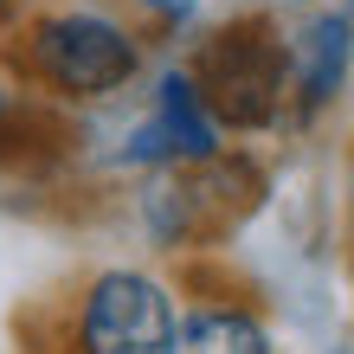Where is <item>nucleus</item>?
<instances>
[{
  "instance_id": "obj_1",
  "label": "nucleus",
  "mask_w": 354,
  "mask_h": 354,
  "mask_svg": "<svg viewBox=\"0 0 354 354\" xmlns=\"http://www.w3.org/2000/svg\"><path fill=\"white\" fill-rule=\"evenodd\" d=\"M26 71L71 103H97L142 71V46L103 7H58L26 32Z\"/></svg>"
},
{
  "instance_id": "obj_2",
  "label": "nucleus",
  "mask_w": 354,
  "mask_h": 354,
  "mask_svg": "<svg viewBox=\"0 0 354 354\" xmlns=\"http://www.w3.org/2000/svg\"><path fill=\"white\" fill-rule=\"evenodd\" d=\"M194 84H200L219 129H270L283 116L290 52L270 32V19H232V26H219L200 46Z\"/></svg>"
},
{
  "instance_id": "obj_3",
  "label": "nucleus",
  "mask_w": 354,
  "mask_h": 354,
  "mask_svg": "<svg viewBox=\"0 0 354 354\" xmlns=\"http://www.w3.org/2000/svg\"><path fill=\"white\" fill-rule=\"evenodd\" d=\"M174 335V297L149 270H103L77 303V354H161Z\"/></svg>"
},
{
  "instance_id": "obj_4",
  "label": "nucleus",
  "mask_w": 354,
  "mask_h": 354,
  "mask_svg": "<svg viewBox=\"0 0 354 354\" xmlns=\"http://www.w3.org/2000/svg\"><path fill=\"white\" fill-rule=\"evenodd\" d=\"M219 122L213 110H206V97L194 84V71H161V84H155V110L149 122L122 142V155L116 161H129V168H206V161H219Z\"/></svg>"
},
{
  "instance_id": "obj_5",
  "label": "nucleus",
  "mask_w": 354,
  "mask_h": 354,
  "mask_svg": "<svg viewBox=\"0 0 354 354\" xmlns=\"http://www.w3.org/2000/svg\"><path fill=\"white\" fill-rule=\"evenodd\" d=\"M290 91H297V110L316 116L342 97L348 84V65H354V26L342 13H316L309 26L290 39Z\"/></svg>"
},
{
  "instance_id": "obj_6",
  "label": "nucleus",
  "mask_w": 354,
  "mask_h": 354,
  "mask_svg": "<svg viewBox=\"0 0 354 354\" xmlns=\"http://www.w3.org/2000/svg\"><path fill=\"white\" fill-rule=\"evenodd\" d=\"M161 354H270V328L239 303H200L174 316V335Z\"/></svg>"
},
{
  "instance_id": "obj_7",
  "label": "nucleus",
  "mask_w": 354,
  "mask_h": 354,
  "mask_svg": "<svg viewBox=\"0 0 354 354\" xmlns=\"http://www.w3.org/2000/svg\"><path fill=\"white\" fill-rule=\"evenodd\" d=\"M142 7H155L161 19H187V13L200 7V0H142Z\"/></svg>"
},
{
  "instance_id": "obj_8",
  "label": "nucleus",
  "mask_w": 354,
  "mask_h": 354,
  "mask_svg": "<svg viewBox=\"0 0 354 354\" xmlns=\"http://www.w3.org/2000/svg\"><path fill=\"white\" fill-rule=\"evenodd\" d=\"M7 7H13V0H0V13H7Z\"/></svg>"
},
{
  "instance_id": "obj_9",
  "label": "nucleus",
  "mask_w": 354,
  "mask_h": 354,
  "mask_svg": "<svg viewBox=\"0 0 354 354\" xmlns=\"http://www.w3.org/2000/svg\"><path fill=\"white\" fill-rule=\"evenodd\" d=\"M335 354H348V348H335Z\"/></svg>"
}]
</instances>
